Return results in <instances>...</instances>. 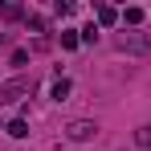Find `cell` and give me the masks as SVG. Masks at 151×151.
I'll return each mask as SVG.
<instances>
[{
	"instance_id": "1",
	"label": "cell",
	"mask_w": 151,
	"mask_h": 151,
	"mask_svg": "<svg viewBox=\"0 0 151 151\" xmlns=\"http://www.w3.org/2000/svg\"><path fill=\"white\" fill-rule=\"evenodd\" d=\"M33 94V78H17V82H0V102H17Z\"/></svg>"
},
{
	"instance_id": "2",
	"label": "cell",
	"mask_w": 151,
	"mask_h": 151,
	"mask_svg": "<svg viewBox=\"0 0 151 151\" xmlns=\"http://www.w3.org/2000/svg\"><path fill=\"white\" fill-rule=\"evenodd\" d=\"M94 131H98V127L90 123V119H74V123L65 127V135H70L74 143H86V139H94Z\"/></svg>"
},
{
	"instance_id": "3",
	"label": "cell",
	"mask_w": 151,
	"mask_h": 151,
	"mask_svg": "<svg viewBox=\"0 0 151 151\" xmlns=\"http://www.w3.org/2000/svg\"><path fill=\"white\" fill-rule=\"evenodd\" d=\"M53 98H57V102L70 98V82H65V78H57V82H53Z\"/></svg>"
},
{
	"instance_id": "4",
	"label": "cell",
	"mask_w": 151,
	"mask_h": 151,
	"mask_svg": "<svg viewBox=\"0 0 151 151\" xmlns=\"http://www.w3.org/2000/svg\"><path fill=\"white\" fill-rule=\"evenodd\" d=\"M8 135H12V139H25V135H29V123H25V119H17V123H8Z\"/></svg>"
},
{
	"instance_id": "5",
	"label": "cell",
	"mask_w": 151,
	"mask_h": 151,
	"mask_svg": "<svg viewBox=\"0 0 151 151\" xmlns=\"http://www.w3.org/2000/svg\"><path fill=\"white\" fill-rule=\"evenodd\" d=\"M135 143L151 151V127H139V131H135Z\"/></svg>"
},
{
	"instance_id": "6",
	"label": "cell",
	"mask_w": 151,
	"mask_h": 151,
	"mask_svg": "<svg viewBox=\"0 0 151 151\" xmlns=\"http://www.w3.org/2000/svg\"><path fill=\"white\" fill-rule=\"evenodd\" d=\"M98 21H102V25H114V21H119V12H114V8H106V4H102V8H98Z\"/></svg>"
},
{
	"instance_id": "7",
	"label": "cell",
	"mask_w": 151,
	"mask_h": 151,
	"mask_svg": "<svg viewBox=\"0 0 151 151\" xmlns=\"http://www.w3.org/2000/svg\"><path fill=\"white\" fill-rule=\"evenodd\" d=\"M0 45H4V37H0Z\"/></svg>"
}]
</instances>
